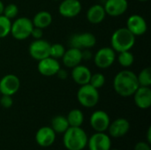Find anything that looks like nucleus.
<instances>
[{"label":"nucleus","instance_id":"obj_10","mask_svg":"<svg viewBox=\"0 0 151 150\" xmlns=\"http://www.w3.org/2000/svg\"><path fill=\"white\" fill-rule=\"evenodd\" d=\"M87 147L88 150H110L111 149V137L105 132H96L88 138Z\"/></svg>","mask_w":151,"mask_h":150},{"label":"nucleus","instance_id":"obj_15","mask_svg":"<svg viewBox=\"0 0 151 150\" xmlns=\"http://www.w3.org/2000/svg\"><path fill=\"white\" fill-rule=\"evenodd\" d=\"M130 130V123L127 118H119L111 122L108 127V134L110 137L119 139L124 137Z\"/></svg>","mask_w":151,"mask_h":150},{"label":"nucleus","instance_id":"obj_30","mask_svg":"<svg viewBox=\"0 0 151 150\" xmlns=\"http://www.w3.org/2000/svg\"><path fill=\"white\" fill-rule=\"evenodd\" d=\"M19 13V7L15 4H8L7 5H4L3 15L5 16L6 18L12 19L17 17Z\"/></svg>","mask_w":151,"mask_h":150},{"label":"nucleus","instance_id":"obj_31","mask_svg":"<svg viewBox=\"0 0 151 150\" xmlns=\"http://www.w3.org/2000/svg\"><path fill=\"white\" fill-rule=\"evenodd\" d=\"M13 104V100L11 95H2L0 98V105L4 108V109H9L12 106Z\"/></svg>","mask_w":151,"mask_h":150},{"label":"nucleus","instance_id":"obj_21","mask_svg":"<svg viewBox=\"0 0 151 150\" xmlns=\"http://www.w3.org/2000/svg\"><path fill=\"white\" fill-rule=\"evenodd\" d=\"M86 17L88 21L91 24L97 25L102 23L106 17V12L104 5L99 4H95L91 5L87 11Z\"/></svg>","mask_w":151,"mask_h":150},{"label":"nucleus","instance_id":"obj_38","mask_svg":"<svg viewBox=\"0 0 151 150\" xmlns=\"http://www.w3.org/2000/svg\"><path fill=\"white\" fill-rule=\"evenodd\" d=\"M138 1H140V2H147L149 0H138Z\"/></svg>","mask_w":151,"mask_h":150},{"label":"nucleus","instance_id":"obj_25","mask_svg":"<svg viewBox=\"0 0 151 150\" xmlns=\"http://www.w3.org/2000/svg\"><path fill=\"white\" fill-rule=\"evenodd\" d=\"M119 65L125 68H128L133 65L134 62V56L130 50L119 52L118 57H116Z\"/></svg>","mask_w":151,"mask_h":150},{"label":"nucleus","instance_id":"obj_20","mask_svg":"<svg viewBox=\"0 0 151 150\" xmlns=\"http://www.w3.org/2000/svg\"><path fill=\"white\" fill-rule=\"evenodd\" d=\"M61 59L65 67L73 68L74 66L80 65L82 61L81 50L70 47L68 50H65V52Z\"/></svg>","mask_w":151,"mask_h":150},{"label":"nucleus","instance_id":"obj_29","mask_svg":"<svg viewBox=\"0 0 151 150\" xmlns=\"http://www.w3.org/2000/svg\"><path fill=\"white\" fill-rule=\"evenodd\" d=\"M89 84L99 89L101 88H103L105 84V76L102 73V72H96V73H92L90 80H89Z\"/></svg>","mask_w":151,"mask_h":150},{"label":"nucleus","instance_id":"obj_16","mask_svg":"<svg viewBox=\"0 0 151 150\" xmlns=\"http://www.w3.org/2000/svg\"><path fill=\"white\" fill-rule=\"evenodd\" d=\"M56 135L57 133L50 126H42L37 130L35 139L38 146L42 148H49L54 144Z\"/></svg>","mask_w":151,"mask_h":150},{"label":"nucleus","instance_id":"obj_37","mask_svg":"<svg viewBox=\"0 0 151 150\" xmlns=\"http://www.w3.org/2000/svg\"><path fill=\"white\" fill-rule=\"evenodd\" d=\"M4 8V4L3 1H1V0H0V15H2V14H3Z\"/></svg>","mask_w":151,"mask_h":150},{"label":"nucleus","instance_id":"obj_5","mask_svg":"<svg viewBox=\"0 0 151 150\" xmlns=\"http://www.w3.org/2000/svg\"><path fill=\"white\" fill-rule=\"evenodd\" d=\"M34 28L32 20L27 17L17 18L13 22H12L11 34L12 36L18 40L23 41L31 36V32Z\"/></svg>","mask_w":151,"mask_h":150},{"label":"nucleus","instance_id":"obj_28","mask_svg":"<svg viewBox=\"0 0 151 150\" xmlns=\"http://www.w3.org/2000/svg\"><path fill=\"white\" fill-rule=\"evenodd\" d=\"M65 52V48L61 43H53L50 44V57L55 59H61Z\"/></svg>","mask_w":151,"mask_h":150},{"label":"nucleus","instance_id":"obj_9","mask_svg":"<svg viewBox=\"0 0 151 150\" xmlns=\"http://www.w3.org/2000/svg\"><path fill=\"white\" fill-rule=\"evenodd\" d=\"M89 124L95 132L104 133L108 130V127L111 124V118L106 111L98 110L91 114Z\"/></svg>","mask_w":151,"mask_h":150},{"label":"nucleus","instance_id":"obj_4","mask_svg":"<svg viewBox=\"0 0 151 150\" xmlns=\"http://www.w3.org/2000/svg\"><path fill=\"white\" fill-rule=\"evenodd\" d=\"M76 97L81 106L85 108H93L98 103L100 95L98 89L92 87L88 83L80 86L77 91Z\"/></svg>","mask_w":151,"mask_h":150},{"label":"nucleus","instance_id":"obj_32","mask_svg":"<svg viewBox=\"0 0 151 150\" xmlns=\"http://www.w3.org/2000/svg\"><path fill=\"white\" fill-rule=\"evenodd\" d=\"M31 36H32L35 40L42 39V36H43V29L34 27V28H33V30H32V32H31Z\"/></svg>","mask_w":151,"mask_h":150},{"label":"nucleus","instance_id":"obj_40","mask_svg":"<svg viewBox=\"0 0 151 150\" xmlns=\"http://www.w3.org/2000/svg\"><path fill=\"white\" fill-rule=\"evenodd\" d=\"M110 150H119V149H111Z\"/></svg>","mask_w":151,"mask_h":150},{"label":"nucleus","instance_id":"obj_2","mask_svg":"<svg viewBox=\"0 0 151 150\" xmlns=\"http://www.w3.org/2000/svg\"><path fill=\"white\" fill-rule=\"evenodd\" d=\"M88 140V134L81 126H70L63 133V145L67 150H83L87 148Z\"/></svg>","mask_w":151,"mask_h":150},{"label":"nucleus","instance_id":"obj_22","mask_svg":"<svg viewBox=\"0 0 151 150\" xmlns=\"http://www.w3.org/2000/svg\"><path fill=\"white\" fill-rule=\"evenodd\" d=\"M52 20L53 18L50 12H49L48 11H40L37 13H35L32 19V22L34 27L45 29L50 26Z\"/></svg>","mask_w":151,"mask_h":150},{"label":"nucleus","instance_id":"obj_8","mask_svg":"<svg viewBox=\"0 0 151 150\" xmlns=\"http://www.w3.org/2000/svg\"><path fill=\"white\" fill-rule=\"evenodd\" d=\"M50 43L42 39L35 40L31 42V44L28 47V53L32 58L35 60H42L45 57H50Z\"/></svg>","mask_w":151,"mask_h":150},{"label":"nucleus","instance_id":"obj_1","mask_svg":"<svg viewBox=\"0 0 151 150\" xmlns=\"http://www.w3.org/2000/svg\"><path fill=\"white\" fill-rule=\"evenodd\" d=\"M112 86L114 91L122 97L133 96L134 92L140 87L137 80V74L127 69L119 71L115 75Z\"/></svg>","mask_w":151,"mask_h":150},{"label":"nucleus","instance_id":"obj_17","mask_svg":"<svg viewBox=\"0 0 151 150\" xmlns=\"http://www.w3.org/2000/svg\"><path fill=\"white\" fill-rule=\"evenodd\" d=\"M106 15L111 17H119L128 9L127 0H106L104 4Z\"/></svg>","mask_w":151,"mask_h":150},{"label":"nucleus","instance_id":"obj_13","mask_svg":"<svg viewBox=\"0 0 151 150\" xmlns=\"http://www.w3.org/2000/svg\"><path fill=\"white\" fill-rule=\"evenodd\" d=\"M82 9V5L79 0H61L58 5L59 14L67 19L77 17Z\"/></svg>","mask_w":151,"mask_h":150},{"label":"nucleus","instance_id":"obj_11","mask_svg":"<svg viewBox=\"0 0 151 150\" xmlns=\"http://www.w3.org/2000/svg\"><path fill=\"white\" fill-rule=\"evenodd\" d=\"M20 88V80L15 74H6L0 80V94L12 96Z\"/></svg>","mask_w":151,"mask_h":150},{"label":"nucleus","instance_id":"obj_27","mask_svg":"<svg viewBox=\"0 0 151 150\" xmlns=\"http://www.w3.org/2000/svg\"><path fill=\"white\" fill-rule=\"evenodd\" d=\"M12 21L3 14L0 15V39L7 37L11 33Z\"/></svg>","mask_w":151,"mask_h":150},{"label":"nucleus","instance_id":"obj_36","mask_svg":"<svg viewBox=\"0 0 151 150\" xmlns=\"http://www.w3.org/2000/svg\"><path fill=\"white\" fill-rule=\"evenodd\" d=\"M147 142L151 144V127L150 126L147 131Z\"/></svg>","mask_w":151,"mask_h":150},{"label":"nucleus","instance_id":"obj_34","mask_svg":"<svg viewBox=\"0 0 151 150\" xmlns=\"http://www.w3.org/2000/svg\"><path fill=\"white\" fill-rule=\"evenodd\" d=\"M81 55H82V60H90L93 57V54L89 50V49L82 50H81Z\"/></svg>","mask_w":151,"mask_h":150},{"label":"nucleus","instance_id":"obj_24","mask_svg":"<svg viewBox=\"0 0 151 150\" xmlns=\"http://www.w3.org/2000/svg\"><path fill=\"white\" fill-rule=\"evenodd\" d=\"M66 119L69 126L81 127L84 123V114L80 109H73L68 112Z\"/></svg>","mask_w":151,"mask_h":150},{"label":"nucleus","instance_id":"obj_19","mask_svg":"<svg viewBox=\"0 0 151 150\" xmlns=\"http://www.w3.org/2000/svg\"><path fill=\"white\" fill-rule=\"evenodd\" d=\"M91 74L92 72L90 69L86 65L81 64L72 68V72H71V77L73 80L79 86L88 84Z\"/></svg>","mask_w":151,"mask_h":150},{"label":"nucleus","instance_id":"obj_33","mask_svg":"<svg viewBox=\"0 0 151 150\" xmlns=\"http://www.w3.org/2000/svg\"><path fill=\"white\" fill-rule=\"evenodd\" d=\"M134 150H151L150 144L147 141H139L135 144Z\"/></svg>","mask_w":151,"mask_h":150},{"label":"nucleus","instance_id":"obj_39","mask_svg":"<svg viewBox=\"0 0 151 150\" xmlns=\"http://www.w3.org/2000/svg\"><path fill=\"white\" fill-rule=\"evenodd\" d=\"M52 1H61V0H52Z\"/></svg>","mask_w":151,"mask_h":150},{"label":"nucleus","instance_id":"obj_7","mask_svg":"<svg viewBox=\"0 0 151 150\" xmlns=\"http://www.w3.org/2000/svg\"><path fill=\"white\" fill-rule=\"evenodd\" d=\"M116 60V52L111 47H103L99 49L94 57L95 65L100 69L111 67Z\"/></svg>","mask_w":151,"mask_h":150},{"label":"nucleus","instance_id":"obj_14","mask_svg":"<svg viewBox=\"0 0 151 150\" xmlns=\"http://www.w3.org/2000/svg\"><path fill=\"white\" fill-rule=\"evenodd\" d=\"M60 68L61 67L59 61L51 57H48L42 60H39L37 65V70L39 73L45 77L55 76Z\"/></svg>","mask_w":151,"mask_h":150},{"label":"nucleus","instance_id":"obj_12","mask_svg":"<svg viewBox=\"0 0 151 150\" xmlns=\"http://www.w3.org/2000/svg\"><path fill=\"white\" fill-rule=\"evenodd\" d=\"M134 36L143 35L148 30L146 19L140 14H132L127 20L126 27Z\"/></svg>","mask_w":151,"mask_h":150},{"label":"nucleus","instance_id":"obj_23","mask_svg":"<svg viewBox=\"0 0 151 150\" xmlns=\"http://www.w3.org/2000/svg\"><path fill=\"white\" fill-rule=\"evenodd\" d=\"M50 127L56 133L63 134L70 126L65 116L57 115L52 118L50 122Z\"/></svg>","mask_w":151,"mask_h":150},{"label":"nucleus","instance_id":"obj_6","mask_svg":"<svg viewBox=\"0 0 151 150\" xmlns=\"http://www.w3.org/2000/svg\"><path fill=\"white\" fill-rule=\"evenodd\" d=\"M96 43V38L94 34L90 32L73 34L69 39V45L72 48L79 50H86L93 48Z\"/></svg>","mask_w":151,"mask_h":150},{"label":"nucleus","instance_id":"obj_26","mask_svg":"<svg viewBox=\"0 0 151 150\" xmlns=\"http://www.w3.org/2000/svg\"><path fill=\"white\" fill-rule=\"evenodd\" d=\"M139 86L141 87H150L151 86V68H143L137 75Z\"/></svg>","mask_w":151,"mask_h":150},{"label":"nucleus","instance_id":"obj_3","mask_svg":"<svg viewBox=\"0 0 151 150\" xmlns=\"http://www.w3.org/2000/svg\"><path fill=\"white\" fill-rule=\"evenodd\" d=\"M136 36H134L127 27L116 29L111 37V47L115 52L130 50L135 44Z\"/></svg>","mask_w":151,"mask_h":150},{"label":"nucleus","instance_id":"obj_18","mask_svg":"<svg viewBox=\"0 0 151 150\" xmlns=\"http://www.w3.org/2000/svg\"><path fill=\"white\" fill-rule=\"evenodd\" d=\"M135 105L141 110H147L151 106L150 87H139L133 95Z\"/></svg>","mask_w":151,"mask_h":150},{"label":"nucleus","instance_id":"obj_35","mask_svg":"<svg viewBox=\"0 0 151 150\" xmlns=\"http://www.w3.org/2000/svg\"><path fill=\"white\" fill-rule=\"evenodd\" d=\"M60 80H65L66 78H67V72L65 71V70H63V69H59V71L57 72V74H56Z\"/></svg>","mask_w":151,"mask_h":150}]
</instances>
